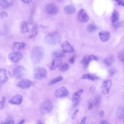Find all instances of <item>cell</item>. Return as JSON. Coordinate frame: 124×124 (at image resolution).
I'll list each match as a JSON object with an SVG mask.
<instances>
[{"label": "cell", "mask_w": 124, "mask_h": 124, "mask_svg": "<svg viewBox=\"0 0 124 124\" xmlns=\"http://www.w3.org/2000/svg\"><path fill=\"white\" fill-rule=\"evenodd\" d=\"M6 101V98L4 96H2L1 98L0 101V109H3L4 107L5 102Z\"/></svg>", "instance_id": "836d02e7"}, {"label": "cell", "mask_w": 124, "mask_h": 124, "mask_svg": "<svg viewBox=\"0 0 124 124\" xmlns=\"http://www.w3.org/2000/svg\"></svg>", "instance_id": "11a10c76"}, {"label": "cell", "mask_w": 124, "mask_h": 124, "mask_svg": "<svg viewBox=\"0 0 124 124\" xmlns=\"http://www.w3.org/2000/svg\"><path fill=\"white\" fill-rule=\"evenodd\" d=\"M119 58L122 61H124V57L122 55L120 54L119 55Z\"/></svg>", "instance_id": "681fc988"}, {"label": "cell", "mask_w": 124, "mask_h": 124, "mask_svg": "<svg viewBox=\"0 0 124 124\" xmlns=\"http://www.w3.org/2000/svg\"><path fill=\"white\" fill-rule=\"evenodd\" d=\"M37 124H42V123L40 121H38Z\"/></svg>", "instance_id": "816d5d0a"}, {"label": "cell", "mask_w": 124, "mask_h": 124, "mask_svg": "<svg viewBox=\"0 0 124 124\" xmlns=\"http://www.w3.org/2000/svg\"><path fill=\"white\" fill-rule=\"evenodd\" d=\"M100 124H108L109 123L106 120H102L100 121Z\"/></svg>", "instance_id": "f6af8a7d"}, {"label": "cell", "mask_w": 124, "mask_h": 124, "mask_svg": "<svg viewBox=\"0 0 124 124\" xmlns=\"http://www.w3.org/2000/svg\"><path fill=\"white\" fill-rule=\"evenodd\" d=\"M99 78L98 77L95 75L89 74H85L81 77L82 79H87L92 81L98 79Z\"/></svg>", "instance_id": "d4e9b609"}, {"label": "cell", "mask_w": 124, "mask_h": 124, "mask_svg": "<svg viewBox=\"0 0 124 124\" xmlns=\"http://www.w3.org/2000/svg\"><path fill=\"white\" fill-rule=\"evenodd\" d=\"M93 103L90 101L89 102L88 104V108L89 110H91L93 108Z\"/></svg>", "instance_id": "b9f144b4"}, {"label": "cell", "mask_w": 124, "mask_h": 124, "mask_svg": "<svg viewBox=\"0 0 124 124\" xmlns=\"http://www.w3.org/2000/svg\"><path fill=\"white\" fill-rule=\"evenodd\" d=\"M105 115V113L104 111H101L100 114V115L101 117H103Z\"/></svg>", "instance_id": "c3c4849f"}, {"label": "cell", "mask_w": 124, "mask_h": 124, "mask_svg": "<svg viewBox=\"0 0 124 124\" xmlns=\"http://www.w3.org/2000/svg\"><path fill=\"white\" fill-rule=\"evenodd\" d=\"M38 33V26L37 24H35L33 27L32 30L31 34L29 36L28 38L32 39L36 36Z\"/></svg>", "instance_id": "7402d4cb"}, {"label": "cell", "mask_w": 124, "mask_h": 124, "mask_svg": "<svg viewBox=\"0 0 124 124\" xmlns=\"http://www.w3.org/2000/svg\"><path fill=\"white\" fill-rule=\"evenodd\" d=\"M84 90L83 89H80L77 92L74 93L72 95V98L73 101L79 98L81 95L83 93Z\"/></svg>", "instance_id": "cb8c5ba5"}, {"label": "cell", "mask_w": 124, "mask_h": 124, "mask_svg": "<svg viewBox=\"0 0 124 124\" xmlns=\"http://www.w3.org/2000/svg\"><path fill=\"white\" fill-rule=\"evenodd\" d=\"M62 51L64 53H69L75 51L73 47L67 40L66 41L62 44Z\"/></svg>", "instance_id": "7c38bea8"}, {"label": "cell", "mask_w": 124, "mask_h": 124, "mask_svg": "<svg viewBox=\"0 0 124 124\" xmlns=\"http://www.w3.org/2000/svg\"><path fill=\"white\" fill-rule=\"evenodd\" d=\"M77 18L79 22L82 23H87L89 18L83 9H80L77 14Z\"/></svg>", "instance_id": "8fae6325"}, {"label": "cell", "mask_w": 124, "mask_h": 124, "mask_svg": "<svg viewBox=\"0 0 124 124\" xmlns=\"http://www.w3.org/2000/svg\"><path fill=\"white\" fill-rule=\"evenodd\" d=\"M20 31L23 33L28 32L29 31V28L27 23L25 22H23L20 25Z\"/></svg>", "instance_id": "44dd1931"}, {"label": "cell", "mask_w": 124, "mask_h": 124, "mask_svg": "<svg viewBox=\"0 0 124 124\" xmlns=\"http://www.w3.org/2000/svg\"><path fill=\"white\" fill-rule=\"evenodd\" d=\"M20 0L28 4H30L31 2V0Z\"/></svg>", "instance_id": "bcb514c9"}, {"label": "cell", "mask_w": 124, "mask_h": 124, "mask_svg": "<svg viewBox=\"0 0 124 124\" xmlns=\"http://www.w3.org/2000/svg\"><path fill=\"white\" fill-rule=\"evenodd\" d=\"M23 57V54L19 51H14L9 54L8 58L11 62L15 63L19 62Z\"/></svg>", "instance_id": "5b68a950"}, {"label": "cell", "mask_w": 124, "mask_h": 124, "mask_svg": "<svg viewBox=\"0 0 124 124\" xmlns=\"http://www.w3.org/2000/svg\"><path fill=\"white\" fill-rule=\"evenodd\" d=\"M117 115L119 118L124 117V108L120 107L118 108L117 112Z\"/></svg>", "instance_id": "f546056e"}, {"label": "cell", "mask_w": 124, "mask_h": 124, "mask_svg": "<svg viewBox=\"0 0 124 124\" xmlns=\"http://www.w3.org/2000/svg\"><path fill=\"white\" fill-rule=\"evenodd\" d=\"M58 9L55 4H47L45 7V11L46 13L50 15H55L58 12Z\"/></svg>", "instance_id": "ba28073f"}, {"label": "cell", "mask_w": 124, "mask_h": 124, "mask_svg": "<svg viewBox=\"0 0 124 124\" xmlns=\"http://www.w3.org/2000/svg\"><path fill=\"white\" fill-rule=\"evenodd\" d=\"M0 4L2 8L6 9L11 5L12 3L9 2L7 0H0Z\"/></svg>", "instance_id": "484cf974"}, {"label": "cell", "mask_w": 124, "mask_h": 124, "mask_svg": "<svg viewBox=\"0 0 124 124\" xmlns=\"http://www.w3.org/2000/svg\"><path fill=\"white\" fill-rule=\"evenodd\" d=\"M69 61L72 64H73L75 60L74 58L73 57H72L70 59Z\"/></svg>", "instance_id": "7dc6e473"}, {"label": "cell", "mask_w": 124, "mask_h": 124, "mask_svg": "<svg viewBox=\"0 0 124 124\" xmlns=\"http://www.w3.org/2000/svg\"><path fill=\"white\" fill-rule=\"evenodd\" d=\"M69 65L67 63H64L62 64L59 68V69L61 71L65 72L69 69Z\"/></svg>", "instance_id": "1f68e13d"}, {"label": "cell", "mask_w": 124, "mask_h": 124, "mask_svg": "<svg viewBox=\"0 0 124 124\" xmlns=\"http://www.w3.org/2000/svg\"><path fill=\"white\" fill-rule=\"evenodd\" d=\"M8 16L7 13L5 11H2L0 12V17L2 19H3L5 17H7Z\"/></svg>", "instance_id": "d590c367"}, {"label": "cell", "mask_w": 124, "mask_h": 124, "mask_svg": "<svg viewBox=\"0 0 124 124\" xmlns=\"http://www.w3.org/2000/svg\"><path fill=\"white\" fill-rule=\"evenodd\" d=\"M116 72V70L114 68L111 69L110 71V73L111 75L112 76L114 75Z\"/></svg>", "instance_id": "7bdbcfd3"}, {"label": "cell", "mask_w": 124, "mask_h": 124, "mask_svg": "<svg viewBox=\"0 0 124 124\" xmlns=\"http://www.w3.org/2000/svg\"><path fill=\"white\" fill-rule=\"evenodd\" d=\"M112 85V81L111 79H108L103 82L101 87V90L102 93L105 95L108 94Z\"/></svg>", "instance_id": "9c48e42d"}, {"label": "cell", "mask_w": 124, "mask_h": 124, "mask_svg": "<svg viewBox=\"0 0 124 124\" xmlns=\"http://www.w3.org/2000/svg\"><path fill=\"white\" fill-rule=\"evenodd\" d=\"M64 11L66 14H71L74 13L76 11L75 7L72 5H68L64 8Z\"/></svg>", "instance_id": "ffe728a7"}, {"label": "cell", "mask_w": 124, "mask_h": 124, "mask_svg": "<svg viewBox=\"0 0 124 124\" xmlns=\"http://www.w3.org/2000/svg\"></svg>", "instance_id": "db71d44e"}, {"label": "cell", "mask_w": 124, "mask_h": 124, "mask_svg": "<svg viewBox=\"0 0 124 124\" xmlns=\"http://www.w3.org/2000/svg\"><path fill=\"white\" fill-rule=\"evenodd\" d=\"M32 82L27 79H23L21 80L18 83L17 86L21 88L26 89L29 88L32 84Z\"/></svg>", "instance_id": "4fadbf2b"}, {"label": "cell", "mask_w": 124, "mask_h": 124, "mask_svg": "<svg viewBox=\"0 0 124 124\" xmlns=\"http://www.w3.org/2000/svg\"><path fill=\"white\" fill-rule=\"evenodd\" d=\"M90 91L92 94H94L96 90V87L94 85L92 86L90 88Z\"/></svg>", "instance_id": "f35d334b"}, {"label": "cell", "mask_w": 124, "mask_h": 124, "mask_svg": "<svg viewBox=\"0 0 124 124\" xmlns=\"http://www.w3.org/2000/svg\"><path fill=\"white\" fill-rule=\"evenodd\" d=\"M7 73L6 69L4 68L0 69V84L2 85L5 83L8 80Z\"/></svg>", "instance_id": "2e32d148"}, {"label": "cell", "mask_w": 124, "mask_h": 124, "mask_svg": "<svg viewBox=\"0 0 124 124\" xmlns=\"http://www.w3.org/2000/svg\"><path fill=\"white\" fill-rule=\"evenodd\" d=\"M98 59L96 56L90 55L85 56L81 62V63L84 68H87L88 67L90 62L93 60H98Z\"/></svg>", "instance_id": "52a82bcc"}, {"label": "cell", "mask_w": 124, "mask_h": 124, "mask_svg": "<svg viewBox=\"0 0 124 124\" xmlns=\"http://www.w3.org/2000/svg\"><path fill=\"white\" fill-rule=\"evenodd\" d=\"M113 23V27L114 28L116 29L119 28L121 27L122 25L121 23L118 21V20Z\"/></svg>", "instance_id": "d6a6232c"}, {"label": "cell", "mask_w": 124, "mask_h": 124, "mask_svg": "<svg viewBox=\"0 0 124 124\" xmlns=\"http://www.w3.org/2000/svg\"><path fill=\"white\" fill-rule=\"evenodd\" d=\"M62 64V61L60 59L54 60L52 62L50 67V69L51 70L56 69L58 68H59Z\"/></svg>", "instance_id": "d6986e66"}, {"label": "cell", "mask_w": 124, "mask_h": 124, "mask_svg": "<svg viewBox=\"0 0 124 124\" xmlns=\"http://www.w3.org/2000/svg\"><path fill=\"white\" fill-rule=\"evenodd\" d=\"M52 101L50 99L44 101L41 105L39 108V111L41 114H46L51 112L53 108Z\"/></svg>", "instance_id": "3957f363"}, {"label": "cell", "mask_w": 124, "mask_h": 124, "mask_svg": "<svg viewBox=\"0 0 124 124\" xmlns=\"http://www.w3.org/2000/svg\"><path fill=\"white\" fill-rule=\"evenodd\" d=\"M61 40V35L57 32H53L48 34L44 39L45 43L50 45H54L59 44Z\"/></svg>", "instance_id": "7a4b0ae2"}, {"label": "cell", "mask_w": 124, "mask_h": 124, "mask_svg": "<svg viewBox=\"0 0 124 124\" xmlns=\"http://www.w3.org/2000/svg\"></svg>", "instance_id": "f5cc1de1"}, {"label": "cell", "mask_w": 124, "mask_h": 124, "mask_svg": "<svg viewBox=\"0 0 124 124\" xmlns=\"http://www.w3.org/2000/svg\"><path fill=\"white\" fill-rule=\"evenodd\" d=\"M117 1L119 6L124 7V0H115Z\"/></svg>", "instance_id": "60d3db41"}, {"label": "cell", "mask_w": 124, "mask_h": 124, "mask_svg": "<svg viewBox=\"0 0 124 124\" xmlns=\"http://www.w3.org/2000/svg\"><path fill=\"white\" fill-rule=\"evenodd\" d=\"M14 121L12 118H7L2 124H14Z\"/></svg>", "instance_id": "e575fe53"}, {"label": "cell", "mask_w": 124, "mask_h": 124, "mask_svg": "<svg viewBox=\"0 0 124 124\" xmlns=\"http://www.w3.org/2000/svg\"><path fill=\"white\" fill-rule=\"evenodd\" d=\"M86 118H87L86 117H84L83 118L80 124H85Z\"/></svg>", "instance_id": "ee69618b"}, {"label": "cell", "mask_w": 124, "mask_h": 124, "mask_svg": "<svg viewBox=\"0 0 124 124\" xmlns=\"http://www.w3.org/2000/svg\"><path fill=\"white\" fill-rule=\"evenodd\" d=\"M26 46L24 42H14L13 45V50L14 51H19L23 49Z\"/></svg>", "instance_id": "e0dca14e"}, {"label": "cell", "mask_w": 124, "mask_h": 124, "mask_svg": "<svg viewBox=\"0 0 124 124\" xmlns=\"http://www.w3.org/2000/svg\"><path fill=\"white\" fill-rule=\"evenodd\" d=\"M98 35L100 39L102 42H107L110 39V34L108 31H102L99 32Z\"/></svg>", "instance_id": "9a60e30c"}, {"label": "cell", "mask_w": 124, "mask_h": 124, "mask_svg": "<svg viewBox=\"0 0 124 124\" xmlns=\"http://www.w3.org/2000/svg\"><path fill=\"white\" fill-rule=\"evenodd\" d=\"M45 52L42 47L37 46L32 49L31 52V58L32 62L35 64L39 63L44 59Z\"/></svg>", "instance_id": "6da1fadb"}, {"label": "cell", "mask_w": 124, "mask_h": 124, "mask_svg": "<svg viewBox=\"0 0 124 124\" xmlns=\"http://www.w3.org/2000/svg\"><path fill=\"white\" fill-rule=\"evenodd\" d=\"M26 73L25 68L23 66L19 65L14 69L13 73L14 77L17 79L22 78L25 76Z\"/></svg>", "instance_id": "8992f818"}, {"label": "cell", "mask_w": 124, "mask_h": 124, "mask_svg": "<svg viewBox=\"0 0 124 124\" xmlns=\"http://www.w3.org/2000/svg\"><path fill=\"white\" fill-rule=\"evenodd\" d=\"M119 17V13L116 9L114 10L111 17L112 22L114 23L118 20Z\"/></svg>", "instance_id": "603a6c76"}, {"label": "cell", "mask_w": 124, "mask_h": 124, "mask_svg": "<svg viewBox=\"0 0 124 124\" xmlns=\"http://www.w3.org/2000/svg\"><path fill=\"white\" fill-rule=\"evenodd\" d=\"M80 101V98H79L77 100L73 101V107H75L77 106L79 104Z\"/></svg>", "instance_id": "74e56055"}, {"label": "cell", "mask_w": 124, "mask_h": 124, "mask_svg": "<svg viewBox=\"0 0 124 124\" xmlns=\"http://www.w3.org/2000/svg\"><path fill=\"white\" fill-rule=\"evenodd\" d=\"M52 55L53 58L55 60L63 58L65 56V55L62 51L57 50L53 52Z\"/></svg>", "instance_id": "ac0fdd59"}, {"label": "cell", "mask_w": 124, "mask_h": 124, "mask_svg": "<svg viewBox=\"0 0 124 124\" xmlns=\"http://www.w3.org/2000/svg\"><path fill=\"white\" fill-rule=\"evenodd\" d=\"M25 120L24 119H23L19 123V124H23L25 121Z\"/></svg>", "instance_id": "f907efd6"}, {"label": "cell", "mask_w": 124, "mask_h": 124, "mask_svg": "<svg viewBox=\"0 0 124 124\" xmlns=\"http://www.w3.org/2000/svg\"><path fill=\"white\" fill-rule=\"evenodd\" d=\"M114 61V58L110 56L106 58L104 60L105 63L107 65L110 66H111Z\"/></svg>", "instance_id": "83f0119b"}, {"label": "cell", "mask_w": 124, "mask_h": 124, "mask_svg": "<svg viewBox=\"0 0 124 124\" xmlns=\"http://www.w3.org/2000/svg\"><path fill=\"white\" fill-rule=\"evenodd\" d=\"M28 23L30 25H32L33 23V19L32 15L28 19Z\"/></svg>", "instance_id": "ab89813d"}, {"label": "cell", "mask_w": 124, "mask_h": 124, "mask_svg": "<svg viewBox=\"0 0 124 124\" xmlns=\"http://www.w3.org/2000/svg\"><path fill=\"white\" fill-rule=\"evenodd\" d=\"M102 101V98L100 95H98L96 97L94 101V105L95 106H98L101 104Z\"/></svg>", "instance_id": "4dcf8cb0"}, {"label": "cell", "mask_w": 124, "mask_h": 124, "mask_svg": "<svg viewBox=\"0 0 124 124\" xmlns=\"http://www.w3.org/2000/svg\"><path fill=\"white\" fill-rule=\"evenodd\" d=\"M23 100V96L20 94L16 95L9 101V103L12 105H19L22 104Z\"/></svg>", "instance_id": "5bb4252c"}, {"label": "cell", "mask_w": 124, "mask_h": 124, "mask_svg": "<svg viewBox=\"0 0 124 124\" xmlns=\"http://www.w3.org/2000/svg\"><path fill=\"white\" fill-rule=\"evenodd\" d=\"M48 75L46 69L43 67H38L34 70L33 75L34 78L38 80H42L45 79Z\"/></svg>", "instance_id": "277c9868"}, {"label": "cell", "mask_w": 124, "mask_h": 124, "mask_svg": "<svg viewBox=\"0 0 124 124\" xmlns=\"http://www.w3.org/2000/svg\"><path fill=\"white\" fill-rule=\"evenodd\" d=\"M87 29L88 32L90 33H92L96 31L97 29V28L94 25L90 24L88 25Z\"/></svg>", "instance_id": "f1b7e54d"}, {"label": "cell", "mask_w": 124, "mask_h": 124, "mask_svg": "<svg viewBox=\"0 0 124 124\" xmlns=\"http://www.w3.org/2000/svg\"><path fill=\"white\" fill-rule=\"evenodd\" d=\"M69 92L67 89L63 86L57 89L54 92V95L56 97L63 98L67 96Z\"/></svg>", "instance_id": "30bf717a"}, {"label": "cell", "mask_w": 124, "mask_h": 124, "mask_svg": "<svg viewBox=\"0 0 124 124\" xmlns=\"http://www.w3.org/2000/svg\"><path fill=\"white\" fill-rule=\"evenodd\" d=\"M79 111V109H78L76 110L72 116V119L73 120L76 118L77 116V114Z\"/></svg>", "instance_id": "8d00e7d4"}, {"label": "cell", "mask_w": 124, "mask_h": 124, "mask_svg": "<svg viewBox=\"0 0 124 124\" xmlns=\"http://www.w3.org/2000/svg\"><path fill=\"white\" fill-rule=\"evenodd\" d=\"M64 79L63 77L62 76H58L51 80L49 82V85H50L55 84L58 82Z\"/></svg>", "instance_id": "4316f807"}]
</instances>
